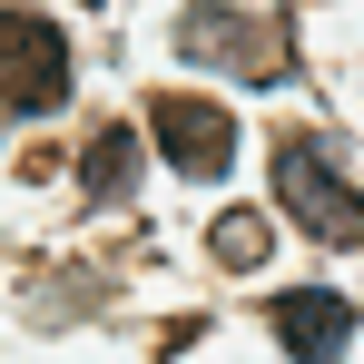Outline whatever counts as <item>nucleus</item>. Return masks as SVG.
I'll return each mask as SVG.
<instances>
[{
  "label": "nucleus",
  "mask_w": 364,
  "mask_h": 364,
  "mask_svg": "<svg viewBox=\"0 0 364 364\" xmlns=\"http://www.w3.org/2000/svg\"><path fill=\"white\" fill-rule=\"evenodd\" d=\"M207 246H217V266H237V276H246V266H266V217H246V207H237V217H217V237H207Z\"/></svg>",
  "instance_id": "nucleus-7"
},
{
  "label": "nucleus",
  "mask_w": 364,
  "mask_h": 364,
  "mask_svg": "<svg viewBox=\"0 0 364 364\" xmlns=\"http://www.w3.org/2000/svg\"><path fill=\"white\" fill-rule=\"evenodd\" d=\"M178 50H187V60H237L246 79H276V40H266V30H246L237 10H217V20H207V10H187V20H178Z\"/></svg>",
  "instance_id": "nucleus-5"
},
{
  "label": "nucleus",
  "mask_w": 364,
  "mask_h": 364,
  "mask_svg": "<svg viewBox=\"0 0 364 364\" xmlns=\"http://www.w3.org/2000/svg\"><path fill=\"white\" fill-rule=\"evenodd\" d=\"M276 197L315 246H364V197L335 178V158L315 138H276Z\"/></svg>",
  "instance_id": "nucleus-1"
},
{
  "label": "nucleus",
  "mask_w": 364,
  "mask_h": 364,
  "mask_svg": "<svg viewBox=\"0 0 364 364\" xmlns=\"http://www.w3.org/2000/svg\"><path fill=\"white\" fill-rule=\"evenodd\" d=\"M148 128H158L168 168H187V178H217V168L237 158V119H227L217 99H197V89H168V99H148Z\"/></svg>",
  "instance_id": "nucleus-3"
},
{
  "label": "nucleus",
  "mask_w": 364,
  "mask_h": 364,
  "mask_svg": "<svg viewBox=\"0 0 364 364\" xmlns=\"http://www.w3.org/2000/svg\"><path fill=\"white\" fill-rule=\"evenodd\" d=\"M266 325H276V345L296 364H335L345 345H355V305L325 296V286H305V296H276L266 305Z\"/></svg>",
  "instance_id": "nucleus-4"
},
{
  "label": "nucleus",
  "mask_w": 364,
  "mask_h": 364,
  "mask_svg": "<svg viewBox=\"0 0 364 364\" xmlns=\"http://www.w3.org/2000/svg\"><path fill=\"white\" fill-rule=\"evenodd\" d=\"M79 178H89V197H128V178H138V128H99L89 158H79Z\"/></svg>",
  "instance_id": "nucleus-6"
},
{
  "label": "nucleus",
  "mask_w": 364,
  "mask_h": 364,
  "mask_svg": "<svg viewBox=\"0 0 364 364\" xmlns=\"http://www.w3.org/2000/svg\"><path fill=\"white\" fill-rule=\"evenodd\" d=\"M0 99H10L20 119H40V109L69 99V40H60V20L0 10Z\"/></svg>",
  "instance_id": "nucleus-2"
}]
</instances>
